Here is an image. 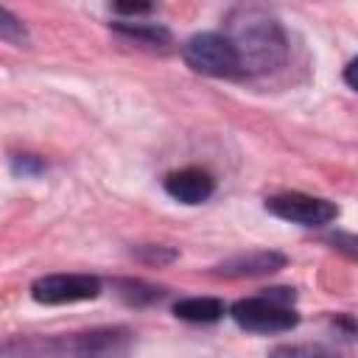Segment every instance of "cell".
<instances>
[{"instance_id":"cell-1","label":"cell","mask_w":358,"mask_h":358,"mask_svg":"<svg viewBox=\"0 0 358 358\" xmlns=\"http://www.w3.org/2000/svg\"><path fill=\"white\" fill-rule=\"evenodd\" d=\"M129 330L101 327L73 336H25L0 344V358H126Z\"/></svg>"},{"instance_id":"cell-11","label":"cell","mask_w":358,"mask_h":358,"mask_svg":"<svg viewBox=\"0 0 358 358\" xmlns=\"http://www.w3.org/2000/svg\"><path fill=\"white\" fill-rule=\"evenodd\" d=\"M268 358H338V352L322 344H280L268 352Z\"/></svg>"},{"instance_id":"cell-7","label":"cell","mask_w":358,"mask_h":358,"mask_svg":"<svg viewBox=\"0 0 358 358\" xmlns=\"http://www.w3.org/2000/svg\"><path fill=\"white\" fill-rule=\"evenodd\" d=\"M165 190L171 199L182 201V204H201L213 196L215 182L201 168H182V171H173L165 176Z\"/></svg>"},{"instance_id":"cell-10","label":"cell","mask_w":358,"mask_h":358,"mask_svg":"<svg viewBox=\"0 0 358 358\" xmlns=\"http://www.w3.org/2000/svg\"><path fill=\"white\" fill-rule=\"evenodd\" d=\"M112 28L131 39H140L145 45H165L171 39V34L157 22H112Z\"/></svg>"},{"instance_id":"cell-6","label":"cell","mask_w":358,"mask_h":358,"mask_svg":"<svg viewBox=\"0 0 358 358\" xmlns=\"http://www.w3.org/2000/svg\"><path fill=\"white\" fill-rule=\"evenodd\" d=\"M101 294L98 277L90 274H48L31 285V296L42 305H67L95 299Z\"/></svg>"},{"instance_id":"cell-9","label":"cell","mask_w":358,"mask_h":358,"mask_svg":"<svg viewBox=\"0 0 358 358\" xmlns=\"http://www.w3.org/2000/svg\"><path fill=\"white\" fill-rule=\"evenodd\" d=\"M173 313L185 322H218L224 316V302L215 296H187L173 305Z\"/></svg>"},{"instance_id":"cell-5","label":"cell","mask_w":358,"mask_h":358,"mask_svg":"<svg viewBox=\"0 0 358 358\" xmlns=\"http://www.w3.org/2000/svg\"><path fill=\"white\" fill-rule=\"evenodd\" d=\"M266 210L282 221L302 224V227H322L338 215V207L333 201L308 196V193H277L266 199Z\"/></svg>"},{"instance_id":"cell-13","label":"cell","mask_w":358,"mask_h":358,"mask_svg":"<svg viewBox=\"0 0 358 358\" xmlns=\"http://www.w3.org/2000/svg\"><path fill=\"white\" fill-rule=\"evenodd\" d=\"M115 11L117 14H148L151 6L148 3H115Z\"/></svg>"},{"instance_id":"cell-8","label":"cell","mask_w":358,"mask_h":358,"mask_svg":"<svg viewBox=\"0 0 358 358\" xmlns=\"http://www.w3.org/2000/svg\"><path fill=\"white\" fill-rule=\"evenodd\" d=\"M282 266H285V257L280 252H249V255H235V257L218 263L215 271L224 277H260V274H271Z\"/></svg>"},{"instance_id":"cell-4","label":"cell","mask_w":358,"mask_h":358,"mask_svg":"<svg viewBox=\"0 0 358 358\" xmlns=\"http://www.w3.org/2000/svg\"><path fill=\"white\" fill-rule=\"evenodd\" d=\"M232 319L238 322V327H243L249 333H285V330L296 327V322H299V316L291 310V305H280L266 296L238 299L232 305Z\"/></svg>"},{"instance_id":"cell-3","label":"cell","mask_w":358,"mask_h":358,"mask_svg":"<svg viewBox=\"0 0 358 358\" xmlns=\"http://www.w3.org/2000/svg\"><path fill=\"white\" fill-rule=\"evenodd\" d=\"M185 62L196 73L215 76V78H232L241 73L238 53H235L232 42L215 31H204V34L190 36L185 45Z\"/></svg>"},{"instance_id":"cell-12","label":"cell","mask_w":358,"mask_h":358,"mask_svg":"<svg viewBox=\"0 0 358 358\" xmlns=\"http://www.w3.org/2000/svg\"><path fill=\"white\" fill-rule=\"evenodd\" d=\"M0 36L6 39H14V42H25L28 34H25V25L20 22V17H14L8 8L0 6Z\"/></svg>"},{"instance_id":"cell-2","label":"cell","mask_w":358,"mask_h":358,"mask_svg":"<svg viewBox=\"0 0 358 358\" xmlns=\"http://www.w3.org/2000/svg\"><path fill=\"white\" fill-rule=\"evenodd\" d=\"M235 53H238V64L241 73L252 70V73H266L274 70L285 62V36L282 28L263 11L257 8H243L238 20H232L229 34H224Z\"/></svg>"}]
</instances>
